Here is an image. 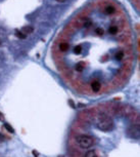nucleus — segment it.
<instances>
[{
  "instance_id": "obj_13",
  "label": "nucleus",
  "mask_w": 140,
  "mask_h": 157,
  "mask_svg": "<svg viewBox=\"0 0 140 157\" xmlns=\"http://www.w3.org/2000/svg\"><path fill=\"white\" fill-rule=\"evenodd\" d=\"M95 32H96V34H97L98 36H103L104 35V29L103 28H101V27H98V28H96V30H95Z\"/></svg>"
},
{
  "instance_id": "obj_4",
  "label": "nucleus",
  "mask_w": 140,
  "mask_h": 157,
  "mask_svg": "<svg viewBox=\"0 0 140 157\" xmlns=\"http://www.w3.org/2000/svg\"><path fill=\"white\" fill-rule=\"evenodd\" d=\"M101 88V83L98 80H93L91 82V89L94 93H98Z\"/></svg>"
},
{
  "instance_id": "obj_17",
  "label": "nucleus",
  "mask_w": 140,
  "mask_h": 157,
  "mask_svg": "<svg viewBox=\"0 0 140 157\" xmlns=\"http://www.w3.org/2000/svg\"><path fill=\"white\" fill-rule=\"evenodd\" d=\"M0 120H4V116H3V114L0 112Z\"/></svg>"
},
{
  "instance_id": "obj_14",
  "label": "nucleus",
  "mask_w": 140,
  "mask_h": 157,
  "mask_svg": "<svg viewBox=\"0 0 140 157\" xmlns=\"http://www.w3.org/2000/svg\"><path fill=\"white\" fill-rule=\"evenodd\" d=\"M4 127H5V129H6L7 131H9L10 133H13V132H14L13 127L10 125V124H8V123H4Z\"/></svg>"
},
{
  "instance_id": "obj_3",
  "label": "nucleus",
  "mask_w": 140,
  "mask_h": 157,
  "mask_svg": "<svg viewBox=\"0 0 140 157\" xmlns=\"http://www.w3.org/2000/svg\"><path fill=\"white\" fill-rule=\"evenodd\" d=\"M127 134L128 137L132 139H139L140 132H139V125L138 124H133L127 129Z\"/></svg>"
},
{
  "instance_id": "obj_10",
  "label": "nucleus",
  "mask_w": 140,
  "mask_h": 157,
  "mask_svg": "<svg viewBox=\"0 0 140 157\" xmlns=\"http://www.w3.org/2000/svg\"><path fill=\"white\" fill-rule=\"evenodd\" d=\"M15 35H16L19 39H26V37H27V35L25 34L23 31H20V30H16V31H15Z\"/></svg>"
},
{
  "instance_id": "obj_6",
  "label": "nucleus",
  "mask_w": 140,
  "mask_h": 157,
  "mask_svg": "<svg viewBox=\"0 0 140 157\" xmlns=\"http://www.w3.org/2000/svg\"><path fill=\"white\" fill-rule=\"evenodd\" d=\"M69 47H70V44L67 41H62V42L59 43V50L62 51V52L63 51H67L69 49Z\"/></svg>"
},
{
  "instance_id": "obj_11",
  "label": "nucleus",
  "mask_w": 140,
  "mask_h": 157,
  "mask_svg": "<svg viewBox=\"0 0 140 157\" xmlns=\"http://www.w3.org/2000/svg\"><path fill=\"white\" fill-rule=\"evenodd\" d=\"M85 157H99V156L97 155V153H96L94 150H90L88 152H86Z\"/></svg>"
},
{
  "instance_id": "obj_15",
  "label": "nucleus",
  "mask_w": 140,
  "mask_h": 157,
  "mask_svg": "<svg viewBox=\"0 0 140 157\" xmlns=\"http://www.w3.org/2000/svg\"><path fill=\"white\" fill-rule=\"evenodd\" d=\"M83 70H84V65H83V64H78V65L76 66V71L82 72Z\"/></svg>"
},
{
  "instance_id": "obj_18",
  "label": "nucleus",
  "mask_w": 140,
  "mask_h": 157,
  "mask_svg": "<svg viewBox=\"0 0 140 157\" xmlns=\"http://www.w3.org/2000/svg\"><path fill=\"white\" fill-rule=\"evenodd\" d=\"M56 1H57V2H64L66 0H56Z\"/></svg>"
},
{
  "instance_id": "obj_16",
  "label": "nucleus",
  "mask_w": 140,
  "mask_h": 157,
  "mask_svg": "<svg viewBox=\"0 0 140 157\" xmlns=\"http://www.w3.org/2000/svg\"><path fill=\"white\" fill-rule=\"evenodd\" d=\"M69 104H70V105L72 106V108H75V103L73 102L72 100H70V101H69Z\"/></svg>"
},
{
  "instance_id": "obj_7",
  "label": "nucleus",
  "mask_w": 140,
  "mask_h": 157,
  "mask_svg": "<svg viewBox=\"0 0 140 157\" xmlns=\"http://www.w3.org/2000/svg\"><path fill=\"white\" fill-rule=\"evenodd\" d=\"M21 31H23L25 34L27 35V34H31V33H33V32H34V28L32 27V26H29V25H28V26H25Z\"/></svg>"
},
{
  "instance_id": "obj_9",
  "label": "nucleus",
  "mask_w": 140,
  "mask_h": 157,
  "mask_svg": "<svg viewBox=\"0 0 140 157\" xmlns=\"http://www.w3.org/2000/svg\"><path fill=\"white\" fill-rule=\"evenodd\" d=\"M115 58L117 61H122L123 58H124V51L123 50H119V51H117L116 54H115Z\"/></svg>"
},
{
  "instance_id": "obj_2",
  "label": "nucleus",
  "mask_w": 140,
  "mask_h": 157,
  "mask_svg": "<svg viewBox=\"0 0 140 157\" xmlns=\"http://www.w3.org/2000/svg\"><path fill=\"white\" fill-rule=\"evenodd\" d=\"M79 147L82 149H88L90 147H92L94 144V140L92 137L88 136V134H80L76 139Z\"/></svg>"
},
{
  "instance_id": "obj_5",
  "label": "nucleus",
  "mask_w": 140,
  "mask_h": 157,
  "mask_svg": "<svg viewBox=\"0 0 140 157\" xmlns=\"http://www.w3.org/2000/svg\"><path fill=\"white\" fill-rule=\"evenodd\" d=\"M116 7L115 6H113V5H109V6H105V8H104V13L106 14V15H109V16H111V15H113V14H115L116 13Z\"/></svg>"
},
{
  "instance_id": "obj_8",
  "label": "nucleus",
  "mask_w": 140,
  "mask_h": 157,
  "mask_svg": "<svg viewBox=\"0 0 140 157\" xmlns=\"http://www.w3.org/2000/svg\"><path fill=\"white\" fill-rule=\"evenodd\" d=\"M118 32H119V28H118V26L113 25V26H111L109 28V33H110V34H112V35L118 34Z\"/></svg>"
},
{
  "instance_id": "obj_20",
  "label": "nucleus",
  "mask_w": 140,
  "mask_h": 157,
  "mask_svg": "<svg viewBox=\"0 0 140 157\" xmlns=\"http://www.w3.org/2000/svg\"><path fill=\"white\" fill-rule=\"evenodd\" d=\"M0 45H1V40H0Z\"/></svg>"
},
{
  "instance_id": "obj_12",
  "label": "nucleus",
  "mask_w": 140,
  "mask_h": 157,
  "mask_svg": "<svg viewBox=\"0 0 140 157\" xmlns=\"http://www.w3.org/2000/svg\"><path fill=\"white\" fill-rule=\"evenodd\" d=\"M73 51H74L75 54H80L82 52V45H81V44H78V45H76V46L74 47Z\"/></svg>"
},
{
  "instance_id": "obj_19",
  "label": "nucleus",
  "mask_w": 140,
  "mask_h": 157,
  "mask_svg": "<svg viewBox=\"0 0 140 157\" xmlns=\"http://www.w3.org/2000/svg\"><path fill=\"white\" fill-rule=\"evenodd\" d=\"M33 153H34V154H35V155H36V157H37V156H38V153H37V152H36V151H34V152H33Z\"/></svg>"
},
{
  "instance_id": "obj_1",
  "label": "nucleus",
  "mask_w": 140,
  "mask_h": 157,
  "mask_svg": "<svg viewBox=\"0 0 140 157\" xmlns=\"http://www.w3.org/2000/svg\"><path fill=\"white\" fill-rule=\"evenodd\" d=\"M97 127L102 131H110L114 128V121L105 113L97 114Z\"/></svg>"
}]
</instances>
